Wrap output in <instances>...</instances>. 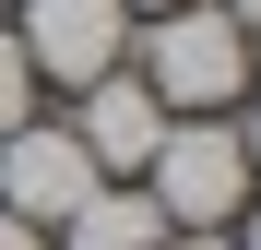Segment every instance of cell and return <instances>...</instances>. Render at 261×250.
<instances>
[{"label": "cell", "instance_id": "2", "mask_svg": "<svg viewBox=\"0 0 261 250\" xmlns=\"http://www.w3.org/2000/svg\"><path fill=\"white\" fill-rule=\"evenodd\" d=\"M143 202L166 226H238L249 215V155H238V119H166V143L143 167Z\"/></svg>", "mask_w": 261, "mask_h": 250}, {"label": "cell", "instance_id": "13", "mask_svg": "<svg viewBox=\"0 0 261 250\" xmlns=\"http://www.w3.org/2000/svg\"><path fill=\"white\" fill-rule=\"evenodd\" d=\"M143 12H178V0H130V24H143Z\"/></svg>", "mask_w": 261, "mask_h": 250}, {"label": "cell", "instance_id": "4", "mask_svg": "<svg viewBox=\"0 0 261 250\" xmlns=\"http://www.w3.org/2000/svg\"><path fill=\"white\" fill-rule=\"evenodd\" d=\"M95 191H107V179H95V155L71 143V119L36 107L24 131H0V215H24V226H48V238H60Z\"/></svg>", "mask_w": 261, "mask_h": 250}, {"label": "cell", "instance_id": "6", "mask_svg": "<svg viewBox=\"0 0 261 250\" xmlns=\"http://www.w3.org/2000/svg\"><path fill=\"white\" fill-rule=\"evenodd\" d=\"M60 250H166V215L143 202V179H107V191L60 226Z\"/></svg>", "mask_w": 261, "mask_h": 250}, {"label": "cell", "instance_id": "11", "mask_svg": "<svg viewBox=\"0 0 261 250\" xmlns=\"http://www.w3.org/2000/svg\"><path fill=\"white\" fill-rule=\"evenodd\" d=\"M214 12H226V24H238V36H261V0H214Z\"/></svg>", "mask_w": 261, "mask_h": 250}, {"label": "cell", "instance_id": "1", "mask_svg": "<svg viewBox=\"0 0 261 250\" xmlns=\"http://www.w3.org/2000/svg\"><path fill=\"white\" fill-rule=\"evenodd\" d=\"M130 72L166 119H238L249 96V36L214 12V0H178V12H143L130 24Z\"/></svg>", "mask_w": 261, "mask_h": 250}, {"label": "cell", "instance_id": "12", "mask_svg": "<svg viewBox=\"0 0 261 250\" xmlns=\"http://www.w3.org/2000/svg\"><path fill=\"white\" fill-rule=\"evenodd\" d=\"M226 238H238V250H261V202H249V215H238V226H226Z\"/></svg>", "mask_w": 261, "mask_h": 250}, {"label": "cell", "instance_id": "8", "mask_svg": "<svg viewBox=\"0 0 261 250\" xmlns=\"http://www.w3.org/2000/svg\"><path fill=\"white\" fill-rule=\"evenodd\" d=\"M166 250H238L226 226H166Z\"/></svg>", "mask_w": 261, "mask_h": 250}, {"label": "cell", "instance_id": "7", "mask_svg": "<svg viewBox=\"0 0 261 250\" xmlns=\"http://www.w3.org/2000/svg\"><path fill=\"white\" fill-rule=\"evenodd\" d=\"M36 107H48V83H36V60L12 48V24H0V131H24Z\"/></svg>", "mask_w": 261, "mask_h": 250}, {"label": "cell", "instance_id": "14", "mask_svg": "<svg viewBox=\"0 0 261 250\" xmlns=\"http://www.w3.org/2000/svg\"><path fill=\"white\" fill-rule=\"evenodd\" d=\"M249 83H261V36H249Z\"/></svg>", "mask_w": 261, "mask_h": 250}, {"label": "cell", "instance_id": "5", "mask_svg": "<svg viewBox=\"0 0 261 250\" xmlns=\"http://www.w3.org/2000/svg\"><path fill=\"white\" fill-rule=\"evenodd\" d=\"M71 143L95 155V179H143L154 167V143H166V107L143 96V72H107V83H83V107H71Z\"/></svg>", "mask_w": 261, "mask_h": 250}, {"label": "cell", "instance_id": "9", "mask_svg": "<svg viewBox=\"0 0 261 250\" xmlns=\"http://www.w3.org/2000/svg\"><path fill=\"white\" fill-rule=\"evenodd\" d=\"M0 250H48V226H24V215H0Z\"/></svg>", "mask_w": 261, "mask_h": 250}, {"label": "cell", "instance_id": "10", "mask_svg": "<svg viewBox=\"0 0 261 250\" xmlns=\"http://www.w3.org/2000/svg\"><path fill=\"white\" fill-rule=\"evenodd\" d=\"M238 155H249V191H261V107L238 119Z\"/></svg>", "mask_w": 261, "mask_h": 250}, {"label": "cell", "instance_id": "3", "mask_svg": "<svg viewBox=\"0 0 261 250\" xmlns=\"http://www.w3.org/2000/svg\"><path fill=\"white\" fill-rule=\"evenodd\" d=\"M12 48L36 60V83L83 96L130 60V0H12Z\"/></svg>", "mask_w": 261, "mask_h": 250}]
</instances>
